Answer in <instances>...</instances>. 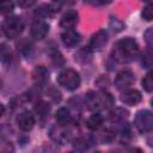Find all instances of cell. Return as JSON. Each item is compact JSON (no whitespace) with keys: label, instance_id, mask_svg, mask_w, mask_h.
Instances as JSON below:
<instances>
[{"label":"cell","instance_id":"e0dca14e","mask_svg":"<svg viewBox=\"0 0 153 153\" xmlns=\"http://www.w3.org/2000/svg\"><path fill=\"white\" fill-rule=\"evenodd\" d=\"M93 143H94V141H93V139L91 136H82V137L76 139L73 146H74L75 149L85 151V149H88Z\"/></svg>","mask_w":153,"mask_h":153},{"label":"cell","instance_id":"4dcf8cb0","mask_svg":"<svg viewBox=\"0 0 153 153\" xmlns=\"http://www.w3.org/2000/svg\"><path fill=\"white\" fill-rule=\"evenodd\" d=\"M1 86H2V81H1V79H0V88H1Z\"/></svg>","mask_w":153,"mask_h":153},{"label":"cell","instance_id":"9c48e42d","mask_svg":"<svg viewBox=\"0 0 153 153\" xmlns=\"http://www.w3.org/2000/svg\"><path fill=\"white\" fill-rule=\"evenodd\" d=\"M61 39H62V43L67 48H74L80 43L81 37H80L79 32H76V31H74L72 29H67V30H65L62 32Z\"/></svg>","mask_w":153,"mask_h":153},{"label":"cell","instance_id":"f1b7e54d","mask_svg":"<svg viewBox=\"0 0 153 153\" xmlns=\"http://www.w3.org/2000/svg\"><path fill=\"white\" fill-rule=\"evenodd\" d=\"M4 112H5V106H4V105L0 103V117L4 115Z\"/></svg>","mask_w":153,"mask_h":153},{"label":"cell","instance_id":"30bf717a","mask_svg":"<svg viewBox=\"0 0 153 153\" xmlns=\"http://www.w3.org/2000/svg\"><path fill=\"white\" fill-rule=\"evenodd\" d=\"M49 31V25L42 20V19H37L32 23L31 25V36L36 39H42L47 36Z\"/></svg>","mask_w":153,"mask_h":153},{"label":"cell","instance_id":"3957f363","mask_svg":"<svg viewBox=\"0 0 153 153\" xmlns=\"http://www.w3.org/2000/svg\"><path fill=\"white\" fill-rule=\"evenodd\" d=\"M57 82L61 86H63L65 88H67L69 91H73V90H76L80 86V75L76 71L67 68V69H63L59 74Z\"/></svg>","mask_w":153,"mask_h":153},{"label":"cell","instance_id":"9a60e30c","mask_svg":"<svg viewBox=\"0 0 153 153\" xmlns=\"http://www.w3.org/2000/svg\"><path fill=\"white\" fill-rule=\"evenodd\" d=\"M55 118L59 124H63V126H67L72 122V115L67 108H60L55 114Z\"/></svg>","mask_w":153,"mask_h":153},{"label":"cell","instance_id":"6da1fadb","mask_svg":"<svg viewBox=\"0 0 153 153\" xmlns=\"http://www.w3.org/2000/svg\"><path fill=\"white\" fill-rule=\"evenodd\" d=\"M139 51L136 41L131 37H126L114 45V59L120 62H129Z\"/></svg>","mask_w":153,"mask_h":153},{"label":"cell","instance_id":"2e32d148","mask_svg":"<svg viewBox=\"0 0 153 153\" xmlns=\"http://www.w3.org/2000/svg\"><path fill=\"white\" fill-rule=\"evenodd\" d=\"M103 124V116L98 112L91 115L87 121H86V126L90 130H98Z\"/></svg>","mask_w":153,"mask_h":153},{"label":"cell","instance_id":"ba28073f","mask_svg":"<svg viewBox=\"0 0 153 153\" xmlns=\"http://www.w3.org/2000/svg\"><path fill=\"white\" fill-rule=\"evenodd\" d=\"M69 136H71V131L63 124H57L50 129V137L59 143L66 142L69 139Z\"/></svg>","mask_w":153,"mask_h":153},{"label":"cell","instance_id":"44dd1931","mask_svg":"<svg viewBox=\"0 0 153 153\" xmlns=\"http://www.w3.org/2000/svg\"><path fill=\"white\" fill-rule=\"evenodd\" d=\"M11 56H12V53H11L10 48L6 44H1L0 45V63L10 62Z\"/></svg>","mask_w":153,"mask_h":153},{"label":"cell","instance_id":"d4e9b609","mask_svg":"<svg viewBox=\"0 0 153 153\" xmlns=\"http://www.w3.org/2000/svg\"><path fill=\"white\" fill-rule=\"evenodd\" d=\"M18 49L23 53V54H25V55H27V54H30V51H31V49H32V44L29 42V41H23V42H20V44H18Z\"/></svg>","mask_w":153,"mask_h":153},{"label":"cell","instance_id":"ac0fdd59","mask_svg":"<svg viewBox=\"0 0 153 153\" xmlns=\"http://www.w3.org/2000/svg\"><path fill=\"white\" fill-rule=\"evenodd\" d=\"M128 116V111L122 109V108H116L114 111L110 112V120L112 122H120L123 121Z\"/></svg>","mask_w":153,"mask_h":153},{"label":"cell","instance_id":"603a6c76","mask_svg":"<svg viewBox=\"0 0 153 153\" xmlns=\"http://www.w3.org/2000/svg\"><path fill=\"white\" fill-rule=\"evenodd\" d=\"M13 151H14V148L11 142L6 141L5 139H0V153H10Z\"/></svg>","mask_w":153,"mask_h":153},{"label":"cell","instance_id":"484cf974","mask_svg":"<svg viewBox=\"0 0 153 153\" xmlns=\"http://www.w3.org/2000/svg\"><path fill=\"white\" fill-rule=\"evenodd\" d=\"M142 65L146 67V68H149L151 65H152V54H151V50L146 51L143 55H142Z\"/></svg>","mask_w":153,"mask_h":153},{"label":"cell","instance_id":"8992f818","mask_svg":"<svg viewBox=\"0 0 153 153\" xmlns=\"http://www.w3.org/2000/svg\"><path fill=\"white\" fill-rule=\"evenodd\" d=\"M134 80H135L134 74L130 71L126 69V71H122V72H120L117 74L116 79H115V86H116L117 90L123 91V90L129 88L133 85Z\"/></svg>","mask_w":153,"mask_h":153},{"label":"cell","instance_id":"f546056e","mask_svg":"<svg viewBox=\"0 0 153 153\" xmlns=\"http://www.w3.org/2000/svg\"><path fill=\"white\" fill-rule=\"evenodd\" d=\"M111 1H112V0H99L100 4H105V5H106V4H110Z\"/></svg>","mask_w":153,"mask_h":153},{"label":"cell","instance_id":"7402d4cb","mask_svg":"<svg viewBox=\"0 0 153 153\" xmlns=\"http://www.w3.org/2000/svg\"><path fill=\"white\" fill-rule=\"evenodd\" d=\"M142 87L146 92H152L153 90V80H152V73L148 72L143 79H142Z\"/></svg>","mask_w":153,"mask_h":153},{"label":"cell","instance_id":"52a82bcc","mask_svg":"<svg viewBox=\"0 0 153 153\" xmlns=\"http://www.w3.org/2000/svg\"><path fill=\"white\" fill-rule=\"evenodd\" d=\"M17 124H18V127H19L22 130L29 131V130H31V129L33 128L35 117H33V115H32L30 111L25 110V111L20 112V114L17 116Z\"/></svg>","mask_w":153,"mask_h":153},{"label":"cell","instance_id":"8fae6325","mask_svg":"<svg viewBox=\"0 0 153 153\" xmlns=\"http://www.w3.org/2000/svg\"><path fill=\"white\" fill-rule=\"evenodd\" d=\"M108 42V32L104 29L98 30L90 39V48L94 50H100Z\"/></svg>","mask_w":153,"mask_h":153},{"label":"cell","instance_id":"ffe728a7","mask_svg":"<svg viewBox=\"0 0 153 153\" xmlns=\"http://www.w3.org/2000/svg\"><path fill=\"white\" fill-rule=\"evenodd\" d=\"M14 8V4L12 0H0V14L7 16Z\"/></svg>","mask_w":153,"mask_h":153},{"label":"cell","instance_id":"4316f807","mask_svg":"<svg viewBox=\"0 0 153 153\" xmlns=\"http://www.w3.org/2000/svg\"><path fill=\"white\" fill-rule=\"evenodd\" d=\"M17 2L20 7H30L36 2V0H17Z\"/></svg>","mask_w":153,"mask_h":153},{"label":"cell","instance_id":"5bb4252c","mask_svg":"<svg viewBox=\"0 0 153 153\" xmlns=\"http://www.w3.org/2000/svg\"><path fill=\"white\" fill-rule=\"evenodd\" d=\"M32 76H33V80L38 84V85H44L48 79H49V72L45 67L43 66H37L32 73Z\"/></svg>","mask_w":153,"mask_h":153},{"label":"cell","instance_id":"cb8c5ba5","mask_svg":"<svg viewBox=\"0 0 153 153\" xmlns=\"http://www.w3.org/2000/svg\"><path fill=\"white\" fill-rule=\"evenodd\" d=\"M141 16H142V18H143L145 20H147V22L152 20V17H153V7H152L151 4H148V5L142 10Z\"/></svg>","mask_w":153,"mask_h":153},{"label":"cell","instance_id":"4fadbf2b","mask_svg":"<svg viewBox=\"0 0 153 153\" xmlns=\"http://www.w3.org/2000/svg\"><path fill=\"white\" fill-rule=\"evenodd\" d=\"M78 19H79V14L76 11L74 10H69L67 12H65L60 19V26L63 27V29H73L76 23H78Z\"/></svg>","mask_w":153,"mask_h":153},{"label":"cell","instance_id":"5b68a950","mask_svg":"<svg viewBox=\"0 0 153 153\" xmlns=\"http://www.w3.org/2000/svg\"><path fill=\"white\" fill-rule=\"evenodd\" d=\"M134 126L140 133H148L153 128V115L149 110H140L134 117Z\"/></svg>","mask_w":153,"mask_h":153},{"label":"cell","instance_id":"277c9868","mask_svg":"<svg viewBox=\"0 0 153 153\" xmlns=\"http://www.w3.org/2000/svg\"><path fill=\"white\" fill-rule=\"evenodd\" d=\"M24 29V22L18 16L8 17L2 24V32L7 38H16L22 33Z\"/></svg>","mask_w":153,"mask_h":153},{"label":"cell","instance_id":"7c38bea8","mask_svg":"<svg viewBox=\"0 0 153 153\" xmlns=\"http://www.w3.org/2000/svg\"><path fill=\"white\" fill-rule=\"evenodd\" d=\"M121 100L127 105H136L142 100V96L137 90L127 88L121 94Z\"/></svg>","mask_w":153,"mask_h":153},{"label":"cell","instance_id":"7a4b0ae2","mask_svg":"<svg viewBox=\"0 0 153 153\" xmlns=\"http://www.w3.org/2000/svg\"><path fill=\"white\" fill-rule=\"evenodd\" d=\"M86 105L92 111L108 110L114 105V98L105 91L88 92L86 94Z\"/></svg>","mask_w":153,"mask_h":153},{"label":"cell","instance_id":"d6986e66","mask_svg":"<svg viewBox=\"0 0 153 153\" xmlns=\"http://www.w3.org/2000/svg\"><path fill=\"white\" fill-rule=\"evenodd\" d=\"M35 111H36V114H37L39 117H45V116L49 114V111H50V106H49V104H48L47 102L41 100V102H38V103L36 104Z\"/></svg>","mask_w":153,"mask_h":153},{"label":"cell","instance_id":"83f0119b","mask_svg":"<svg viewBox=\"0 0 153 153\" xmlns=\"http://www.w3.org/2000/svg\"><path fill=\"white\" fill-rule=\"evenodd\" d=\"M145 37H146V42L148 44V48L151 50V47H152V42H151V38H152V29L151 27L145 32Z\"/></svg>","mask_w":153,"mask_h":153}]
</instances>
